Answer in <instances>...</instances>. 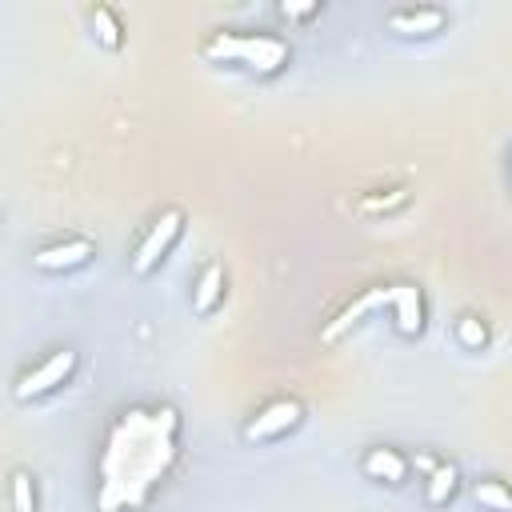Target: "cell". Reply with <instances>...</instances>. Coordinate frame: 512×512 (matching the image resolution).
Masks as SVG:
<instances>
[{
  "mask_svg": "<svg viewBox=\"0 0 512 512\" xmlns=\"http://www.w3.org/2000/svg\"><path fill=\"white\" fill-rule=\"evenodd\" d=\"M176 432H180V416L172 404L128 408L104 440L96 508L100 512L140 508L176 464Z\"/></svg>",
  "mask_w": 512,
  "mask_h": 512,
  "instance_id": "obj_1",
  "label": "cell"
},
{
  "mask_svg": "<svg viewBox=\"0 0 512 512\" xmlns=\"http://www.w3.org/2000/svg\"><path fill=\"white\" fill-rule=\"evenodd\" d=\"M212 60H236L256 72H280L288 64V44L276 36H256V32H216L204 48Z\"/></svg>",
  "mask_w": 512,
  "mask_h": 512,
  "instance_id": "obj_2",
  "label": "cell"
},
{
  "mask_svg": "<svg viewBox=\"0 0 512 512\" xmlns=\"http://www.w3.org/2000/svg\"><path fill=\"white\" fill-rule=\"evenodd\" d=\"M180 224H184V212L180 208H168V212H160V220L152 224V232L144 236V244L136 248V260H132V272H152L156 264H160V256L172 248V240L180 236Z\"/></svg>",
  "mask_w": 512,
  "mask_h": 512,
  "instance_id": "obj_3",
  "label": "cell"
},
{
  "mask_svg": "<svg viewBox=\"0 0 512 512\" xmlns=\"http://www.w3.org/2000/svg\"><path fill=\"white\" fill-rule=\"evenodd\" d=\"M72 368H76V352H52L40 368H32L28 376H20V384H16V400H36V396H48L56 384H64L68 376H72Z\"/></svg>",
  "mask_w": 512,
  "mask_h": 512,
  "instance_id": "obj_4",
  "label": "cell"
},
{
  "mask_svg": "<svg viewBox=\"0 0 512 512\" xmlns=\"http://www.w3.org/2000/svg\"><path fill=\"white\" fill-rule=\"evenodd\" d=\"M300 416H304V408H300L296 400H272V404H264V408L248 420L244 440H268V436H280V432L296 428Z\"/></svg>",
  "mask_w": 512,
  "mask_h": 512,
  "instance_id": "obj_5",
  "label": "cell"
},
{
  "mask_svg": "<svg viewBox=\"0 0 512 512\" xmlns=\"http://www.w3.org/2000/svg\"><path fill=\"white\" fill-rule=\"evenodd\" d=\"M388 308L396 312V328L404 336L424 332V300H420L416 284H388Z\"/></svg>",
  "mask_w": 512,
  "mask_h": 512,
  "instance_id": "obj_6",
  "label": "cell"
},
{
  "mask_svg": "<svg viewBox=\"0 0 512 512\" xmlns=\"http://www.w3.org/2000/svg\"><path fill=\"white\" fill-rule=\"evenodd\" d=\"M92 252H96L92 240H64V244L40 248L32 260H36V268H44V272H60V268H80V264H88Z\"/></svg>",
  "mask_w": 512,
  "mask_h": 512,
  "instance_id": "obj_7",
  "label": "cell"
},
{
  "mask_svg": "<svg viewBox=\"0 0 512 512\" xmlns=\"http://www.w3.org/2000/svg\"><path fill=\"white\" fill-rule=\"evenodd\" d=\"M384 304H388V288H368L364 296H356V300L324 328V340H340L352 324H360V316H368V312H376V308H384Z\"/></svg>",
  "mask_w": 512,
  "mask_h": 512,
  "instance_id": "obj_8",
  "label": "cell"
},
{
  "mask_svg": "<svg viewBox=\"0 0 512 512\" xmlns=\"http://www.w3.org/2000/svg\"><path fill=\"white\" fill-rule=\"evenodd\" d=\"M444 12L440 8H404V12H392L388 16V28L400 32V36H432L444 28Z\"/></svg>",
  "mask_w": 512,
  "mask_h": 512,
  "instance_id": "obj_9",
  "label": "cell"
},
{
  "mask_svg": "<svg viewBox=\"0 0 512 512\" xmlns=\"http://www.w3.org/2000/svg\"><path fill=\"white\" fill-rule=\"evenodd\" d=\"M364 472H368L372 480L400 484V480L408 476V460H404L400 452H392V448H368V456H364Z\"/></svg>",
  "mask_w": 512,
  "mask_h": 512,
  "instance_id": "obj_10",
  "label": "cell"
},
{
  "mask_svg": "<svg viewBox=\"0 0 512 512\" xmlns=\"http://www.w3.org/2000/svg\"><path fill=\"white\" fill-rule=\"evenodd\" d=\"M220 296H224V272H220V264H208V268L200 272V280H196L192 308H196V312H212V308L220 304Z\"/></svg>",
  "mask_w": 512,
  "mask_h": 512,
  "instance_id": "obj_11",
  "label": "cell"
},
{
  "mask_svg": "<svg viewBox=\"0 0 512 512\" xmlns=\"http://www.w3.org/2000/svg\"><path fill=\"white\" fill-rule=\"evenodd\" d=\"M456 492V468L452 464H436L428 472V484H424V500L428 504H448Z\"/></svg>",
  "mask_w": 512,
  "mask_h": 512,
  "instance_id": "obj_12",
  "label": "cell"
},
{
  "mask_svg": "<svg viewBox=\"0 0 512 512\" xmlns=\"http://www.w3.org/2000/svg\"><path fill=\"white\" fill-rule=\"evenodd\" d=\"M92 32H96V40L104 48H120V24H116V16L108 8H92Z\"/></svg>",
  "mask_w": 512,
  "mask_h": 512,
  "instance_id": "obj_13",
  "label": "cell"
},
{
  "mask_svg": "<svg viewBox=\"0 0 512 512\" xmlns=\"http://www.w3.org/2000/svg\"><path fill=\"white\" fill-rule=\"evenodd\" d=\"M456 340H460L464 348H484V344H488V328H484L476 316H460V320H456Z\"/></svg>",
  "mask_w": 512,
  "mask_h": 512,
  "instance_id": "obj_14",
  "label": "cell"
},
{
  "mask_svg": "<svg viewBox=\"0 0 512 512\" xmlns=\"http://www.w3.org/2000/svg\"><path fill=\"white\" fill-rule=\"evenodd\" d=\"M476 500H480V504H488L492 512H508V508H512V500H508L504 484H496V480H480V484H476Z\"/></svg>",
  "mask_w": 512,
  "mask_h": 512,
  "instance_id": "obj_15",
  "label": "cell"
},
{
  "mask_svg": "<svg viewBox=\"0 0 512 512\" xmlns=\"http://www.w3.org/2000/svg\"><path fill=\"white\" fill-rule=\"evenodd\" d=\"M12 508L16 512H36V496H32V476L28 472H12Z\"/></svg>",
  "mask_w": 512,
  "mask_h": 512,
  "instance_id": "obj_16",
  "label": "cell"
},
{
  "mask_svg": "<svg viewBox=\"0 0 512 512\" xmlns=\"http://www.w3.org/2000/svg\"><path fill=\"white\" fill-rule=\"evenodd\" d=\"M404 200H408V192L396 188L392 196H372V200H364V212H384V208H396V204H404Z\"/></svg>",
  "mask_w": 512,
  "mask_h": 512,
  "instance_id": "obj_17",
  "label": "cell"
},
{
  "mask_svg": "<svg viewBox=\"0 0 512 512\" xmlns=\"http://www.w3.org/2000/svg\"><path fill=\"white\" fill-rule=\"evenodd\" d=\"M316 4H280V16H312Z\"/></svg>",
  "mask_w": 512,
  "mask_h": 512,
  "instance_id": "obj_18",
  "label": "cell"
}]
</instances>
